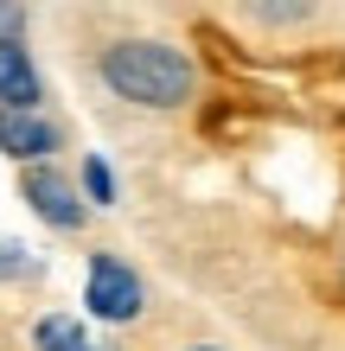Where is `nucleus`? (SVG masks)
<instances>
[{"label":"nucleus","mask_w":345,"mask_h":351,"mask_svg":"<svg viewBox=\"0 0 345 351\" xmlns=\"http://www.w3.org/2000/svg\"><path fill=\"white\" fill-rule=\"evenodd\" d=\"M103 84L134 102V109H179V102H192V58L160 45V38H115L103 51Z\"/></svg>","instance_id":"f257e3e1"},{"label":"nucleus","mask_w":345,"mask_h":351,"mask_svg":"<svg viewBox=\"0 0 345 351\" xmlns=\"http://www.w3.org/2000/svg\"><path fill=\"white\" fill-rule=\"evenodd\" d=\"M192 351H211V345H192Z\"/></svg>","instance_id":"9b49d317"},{"label":"nucleus","mask_w":345,"mask_h":351,"mask_svg":"<svg viewBox=\"0 0 345 351\" xmlns=\"http://www.w3.org/2000/svg\"><path fill=\"white\" fill-rule=\"evenodd\" d=\"M45 84H38V64L26 58V38H0V109L32 115Z\"/></svg>","instance_id":"20e7f679"},{"label":"nucleus","mask_w":345,"mask_h":351,"mask_svg":"<svg viewBox=\"0 0 345 351\" xmlns=\"http://www.w3.org/2000/svg\"><path fill=\"white\" fill-rule=\"evenodd\" d=\"M84 300H90V313H96V319L121 326V319H134V313H141V275H134L121 256H90Z\"/></svg>","instance_id":"f03ea898"},{"label":"nucleus","mask_w":345,"mask_h":351,"mask_svg":"<svg viewBox=\"0 0 345 351\" xmlns=\"http://www.w3.org/2000/svg\"><path fill=\"white\" fill-rule=\"evenodd\" d=\"M19 275H32V256L19 250V243L0 237V281H19Z\"/></svg>","instance_id":"6e6552de"},{"label":"nucleus","mask_w":345,"mask_h":351,"mask_svg":"<svg viewBox=\"0 0 345 351\" xmlns=\"http://www.w3.org/2000/svg\"><path fill=\"white\" fill-rule=\"evenodd\" d=\"M84 192H90V204H115V173H109V160H84Z\"/></svg>","instance_id":"0eeeda50"},{"label":"nucleus","mask_w":345,"mask_h":351,"mask_svg":"<svg viewBox=\"0 0 345 351\" xmlns=\"http://www.w3.org/2000/svg\"><path fill=\"white\" fill-rule=\"evenodd\" d=\"M19 26H26V13H19V7H0V38H19Z\"/></svg>","instance_id":"9d476101"},{"label":"nucleus","mask_w":345,"mask_h":351,"mask_svg":"<svg viewBox=\"0 0 345 351\" xmlns=\"http://www.w3.org/2000/svg\"><path fill=\"white\" fill-rule=\"evenodd\" d=\"M0 154H13V160H51L58 154V128L38 121V115L0 109Z\"/></svg>","instance_id":"39448f33"},{"label":"nucleus","mask_w":345,"mask_h":351,"mask_svg":"<svg viewBox=\"0 0 345 351\" xmlns=\"http://www.w3.org/2000/svg\"><path fill=\"white\" fill-rule=\"evenodd\" d=\"M250 13H256V19H269V26H300L313 7H250Z\"/></svg>","instance_id":"1a4fd4ad"},{"label":"nucleus","mask_w":345,"mask_h":351,"mask_svg":"<svg viewBox=\"0 0 345 351\" xmlns=\"http://www.w3.org/2000/svg\"><path fill=\"white\" fill-rule=\"evenodd\" d=\"M26 204L51 223V230H77V223H84V198H77L71 179L51 173V167H32L26 173Z\"/></svg>","instance_id":"7ed1b4c3"},{"label":"nucleus","mask_w":345,"mask_h":351,"mask_svg":"<svg viewBox=\"0 0 345 351\" xmlns=\"http://www.w3.org/2000/svg\"><path fill=\"white\" fill-rule=\"evenodd\" d=\"M32 345H38V351H103L71 313H45V319L32 326Z\"/></svg>","instance_id":"423d86ee"}]
</instances>
